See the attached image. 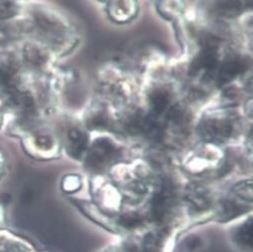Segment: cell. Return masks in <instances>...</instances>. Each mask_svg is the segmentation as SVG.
<instances>
[]
</instances>
